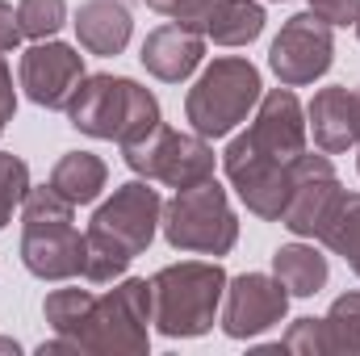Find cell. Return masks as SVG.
I'll return each mask as SVG.
<instances>
[{"instance_id":"6da1fadb","label":"cell","mask_w":360,"mask_h":356,"mask_svg":"<svg viewBox=\"0 0 360 356\" xmlns=\"http://www.w3.org/2000/svg\"><path fill=\"white\" fill-rule=\"evenodd\" d=\"M164 218V197L151 189V180H126L113 189V197L92 214L89 231V260L84 281L109 285L117 281L134 256H143L155 239V227Z\"/></svg>"},{"instance_id":"7a4b0ae2","label":"cell","mask_w":360,"mask_h":356,"mask_svg":"<svg viewBox=\"0 0 360 356\" xmlns=\"http://www.w3.org/2000/svg\"><path fill=\"white\" fill-rule=\"evenodd\" d=\"M63 113L80 134L113 139L117 147L143 143L155 126H164L160 101L130 76H84Z\"/></svg>"},{"instance_id":"3957f363","label":"cell","mask_w":360,"mask_h":356,"mask_svg":"<svg viewBox=\"0 0 360 356\" xmlns=\"http://www.w3.org/2000/svg\"><path fill=\"white\" fill-rule=\"evenodd\" d=\"M226 272L218 260H180L151 276V323L168 340H197L218 323L226 293Z\"/></svg>"},{"instance_id":"277c9868","label":"cell","mask_w":360,"mask_h":356,"mask_svg":"<svg viewBox=\"0 0 360 356\" xmlns=\"http://www.w3.org/2000/svg\"><path fill=\"white\" fill-rule=\"evenodd\" d=\"M264 84H260V72L256 63L239 59V55H222L214 59L201 80L188 89V101H184V117L188 126L201 134V139H226L239 122H248V113L260 105L264 96Z\"/></svg>"},{"instance_id":"5b68a950","label":"cell","mask_w":360,"mask_h":356,"mask_svg":"<svg viewBox=\"0 0 360 356\" xmlns=\"http://www.w3.org/2000/svg\"><path fill=\"white\" fill-rule=\"evenodd\" d=\"M160 227L176 252H201V256H226L239 239V218L231 210V197L214 177L193 189H176V197L164 201Z\"/></svg>"},{"instance_id":"8992f818","label":"cell","mask_w":360,"mask_h":356,"mask_svg":"<svg viewBox=\"0 0 360 356\" xmlns=\"http://www.w3.org/2000/svg\"><path fill=\"white\" fill-rule=\"evenodd\" d=\"M151 281L126 276L109 293L92 298V310L80 327V352L143 356L151 348Z\"/></svg>"},{"instance_id":"52a82bcc","label":"cell","mask_w":360,"mask_h":356,"mask_svg":"<svg viewBox=\"0 0 360 356\" xmlns=\"http://www.w3.org/2000/svg\"><path fill=\"white\" fill-rule=\"evenodd\" d=\"M122 155L143 180H160L168 189H193L214 177V147L197 130L180 134L172 126H155L143 143L122 147Z\"/></svg>"},{"instance_id":"ba28073f","label":"cell","mask_w":360,"mask_h":356,"mask_svg":"<svg viewBox=\"0 0 360 356\" xmlns=\"http://www.w3.org/2000/svg\"><path fill=\"white\" fill-rule=\"evenodd\" d=\"M340 201H344V184L335 177V164L327 155H306L302 151L293 160V184H289V201L281 210V222L297 239H323Z\"/></svg>"},{"instance_id":"9c48e42d","label":"cell","mask_w":360,"mask_h":356,"mask_svg":"<svg viewBox=\"0 0 360 356\" xmlns=\"http://www.w3.org/2000/svg\"><path fill=\"white\" fill-rule=\"evenodd\" d=\"M331 63H335V38H331V25L323 17H314V13L289 17L281 25V34L272 38L269 68L289 89L314 84L319 76L331 72Z\"/></svg>"},{"instance_id":"30bf717a","label":"cell","mask_w":360,"mask_h":356,"mask_svg":"<svg viewBox=\"0 0 360 356\" xmlns=\"http://www.w3.org/2000/svg\"><path fill=\"white\" fill-rule=\"evenodd\" d=\"M306 109L297 101V92L289 84L272 89L260 96L256 105V117L243 134H235V143L260 160H272V164H293L302 151H306Z\"/></svg>"},{"instance_id":"8fae6325","label":"cell","mask_w":360,"mask_h":356,"mask_svg":"<svg viewBox=\"0 0 360 356\" xmlns=\"http://www.w3.org/2000/svg\"><path fill=\"white\" fill-rule=\"evenodd\" d=\"M289 310V289L269 272H243L226 281L222 293V331L231 340H252L260 331L276 327Z\"/></svg>"},{"instance_id":"7c38bea8","label":"cell","mask_w":360,"mask_h":356,"mask_svg":"<svg viewBox=\"0 0 360 356\" xmlns=\"http://www.w3.org/2000/svg\"><path fill=\"white\" fill-rule=\"evenodd\" d=\"M80 80H84V55L68 42L42 38L21 55V89L42 109H68Z\"/></svg>"},{"instance_id":"4fadbf2b","label":"cell","mask_w":360,"mask_h":356,"mask_svg":"<svg viewBox=\"0 0 360 356\" xmlns=\"http://www.w3.org/2000/svg\"><path fill=\"white\" fill-rule=\"evenodd\" d=\"M89 239L72 227V218H46L25 222L21 231V265L42 281H72L84 276Z\"/></svg>"},{"instance_id":"5bb4252c","label":"cell","mask_w":360,"mask_h":356,"mask_svg":"<svg viewBox=\"0 0 360 356\" xmlns=\"http://www.w3.org/2000/svg\"><path fill=\"white\" fill-rule=\"evenodd\" d=\"M222 168L235 184V193L243 197V205L256 214V218H269V222H281V210L289 201V184H293V164H272V160H260L252 151H243L235 139L222 155Z\"/></svg>"},{"instance_id":"9a60e30c","label":"cell","mask_w":360,"mask_h":356,"mask_svg":"<svg viewBox=\"0 0 360 356\" xmlns=\"http://www.w3.org/2000/svg\"><path fill=\"white\" fill-rule=\"evenodd\" d=\"M143 68L155 76V80H164V84H180V80H188L197 68H201V59H205V38L197 34V30H184V25H160V30H151L147 34V42H143Z\"/></svg>"},{"instance_id":"2e32d148","label":"cell","mask_w":360,"mask_h":356,"mask_svg":"<svg viewBox=\"0 0 360 356\" xmlns=\"http://www.w3.org/2000/svg\"><path fill=\"white\" fill-rule=\"evenodd\" d=\"M306 130L314 134L319 151L327 155H340L348 147L360 143V117H356V96L344 89V84H331V89H319L310 109H306Z\"/></svg>"},{"instance_id":"e0dca14e","label":"cell","mask_w":360,"mask_h":356,"mask_svg":"<svg viewBox=\"0 0 360 356\" xmlns=\"http://www.w3.org/2000/svg\"><path fill=\"white\" fill-rule=\"evenodd\" d=\"M76 38L89 55H122L130 42V8L122 0H84L76 13Z\"/></svg>"},{"instance_id":"ac0fdd59","label":"cell","mask_w":360,"mask_h":356,"mask_svg":"<svg viewBox=\"0 0 360 356\" xmlns=\"http://www.w3.org/2000/svg\"><path fill=\"white\" fill-rule=\"evenodd\" d=\"M264 34V8L256 0H210L201 38L218 46H248Z\"/></svg>"},{"instance_id":"d6986e66","label":"cell","mask_w":360,"mask_h":356,"mask_svg":"<svg viewBox=\"0 0 360 356\" xmlns=\"http://www.w3.org/2000/svg\"><path fill=\"white\" fill-rule=\"evenodd\" d=\"M272 276L289 289V298H314L327 285V256L306 243H285L272 256Z\"/></svg>"},{"instance_id":"ffe728a7","label":"cell","mask_w":360,"mask_h":356,"mask_svg":"<svg viewBox=\"0 0 360 356\" xmlns=\"http://www.w3.org/2000/svg\"><path fill=\"white\" fill-rule=\"evenodd\" d=\"M105 180H109V168H105L101 155H92V151H68L55 164V172H51V189L63 193L72 205H89V201L101 197Z\"/></svg>"},{"instance_id":"44dd1931","label":"cell","mask_w":360,"mask_h":356,"mask_svg":"<svg viewBox=\"0 0 360 356\" xmlns=\"http://www.w3.org/2000/svg\"><path fill=\"white\" fill-rule=\"evenodd\" d=\"M323 331H327V356H360V293H344L331 302Z\"/></svg>"},{"instance_id":"7402d4cb","label":"cell","mask_w":360,"mask_h":356,"mask_svg":"<svg viewBox=\"0 0 360 356\" xmlns=\"http://www.w3.org/2000/svg\"><path fill=\"white\" fill-rule=\"evenodd\" d=\"M323 243H327L335 256H344L348 268L360 276V193H344L335 218H331L327 231H323Z\"/></svg>"},{"instance_id":"603a6c76","label":"cell","mask_w":360,"mask_h":356,"mask_svg":"<svg viewBox=\"0 0 360 356\" xmlns=\"http://www.w3.org/2000/svg\"><path fill=\"white\" fill-rule=\"evenodd\" d=\"M92 298H96V293H89V289H55V293L46 298V306H42L51 331L76 344V340H80V327H84V319H89V310H92ZM76 348H80V344H76Z\"/></svg>"},{"instance_id":"cb8c5ba5","label":"cell","mask_w":360,"mask_h":356,"mask_svg":"<svg viewBox=\"0 0 360 356\" xmlns=\"http://www.w3.org/2000/svg\"><path fill=\"white\" fill-rule=\"evenodd\" d=\"M17 21H21V34L42 42V38H55L59 25L68 21V0H21L17 4Z\"/></svg>"},{"instance_id":"d4e9b609","label":"cell","mask_w":360,"mask_h":356,"mask_svg":"<svg viewBox=\"0 0 360 356\" xmlns=\"http://www.w3.org/2000/svg\"><path fill=\"white\" fill-rule=\"evenodd\" d=\"M25 193H30V168H25V160L0 151V231L8 227L13 210H21Z\"/></svg>"},{"instance_id":"484cf974","label":"cell","mask_w":360,"mask_h":356,"mask_svg":"<svg viewBox=\"0 0 360 356\" xmlns=\"http://www.w3.org/2000/svg\"><path fill=\"white\" fill-rule=\"evenodd\" d=\"M285 352H297V356H327V331H323V319H297L289 323V331L281 336Z\"/></svg>"},{"instance_id":"4316f807","label":"cell","mask_w":360,"mask_h":356,"mask_svg":"<svg viewBox=\"0 0 360 356\" xmlns=\"http://www.w3.org/2000/svg\"><path fill=\"white\" fill-rule=\"evenodd\" d=\"M147 8H155V13L172 17L176 25H184V30H197V34H201V21H205L210 0H147Z\"/></svg>"},{"instance_id":"83f0119b","label":"cell","mask_w":360,"mask_h":356,"mask_svg":"<svg viewBox=\"0 0 360 356\" xmlns=\"http://www.w3.org/2000/svg\"><path fill=\"white\" fill-rule=\"evenodd\" d=\"M310 13L323 17L331 30H335V25H356L360 21V0H310Z\"/></svg>"},{"instance_id":"f1b7e54d","label":"cell","mask_w":360,"mask_h":356,"mask_svg":"<svg viewBox=\"0 0 360 356\" xmlns=\"http://www.w3.org/2000/svg\"><path fill=\"white\" fill-rule=\"evenodd\" d=\"M13 113H17V92H13V72H8V63H4V55H0V134L8 130Z\"/></svg>"},{"instance_id":"f546056e","label":"cell","mask_w":360,"mask_h":356,"mask_svg":"<svg viewBox=\"0 0 360 356\" xmlns=\"http://www.w3.org/2000/svg\"><path fill=\"white\" fill-rule=\"evenodd\" d=\"M25 34H21V21H17V13H13V4H4L0 0V55L4 51H17V42H21Z\"/></svg>"},{"instance_id":"4dcf8cb0","label":"cell","mask_w":360,"mask_h":356,"mask_svg":"<svg viewBox=\"0 0 360 356\" xmlns=\"http://www.w3.org/2000/svg\"><path fill=\"white\" fill-rule=\"evenodd\" d=\"M0 352H13V356H17V340H0Z\"/></svg>"},{"instance_id":"1f68e13d","label":"cell","mask_w":360,"mask_h":356,"mask_svg":"<svg viewBox=\"0 0 360 356\" xmlns=\"http://www.w3.org/2000/svg\"><path fill=\"white\" fill-rule=\"evenodd\" d=\"M352 96H356V117H360V89H352Z\"/></svg>"},{"instance_id":"d6a6232c","label":"cell","mask_w":360,"mask_h":356,"mask_svg":"<svg viewBox=\"0 0 360 356\" xmlns=\"http://www.w3.org/2000/svg\"><path fill=\"white\" fill-rule=\"evenodd\" d=\"M356 168H360V143H356Z\"/></svg>"},{"instance_id":"836d02e7","label":"cell","mask_w":360,"mask_h":356,"mask_svg":"<svg viewBox=\"0 0 360 356\" xmlns=\"http://www.w3.org/2000/svg\"><path fill=\"white\" fill-rule=\"evenodd\" d=\"M356 34H360V21H356Z\"/></svg>"}]
</instances>
